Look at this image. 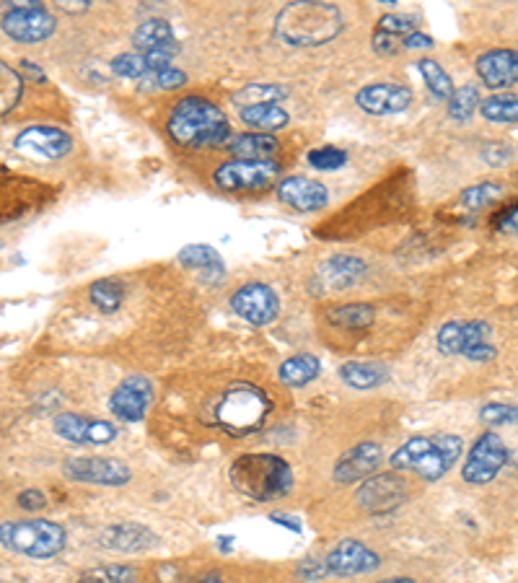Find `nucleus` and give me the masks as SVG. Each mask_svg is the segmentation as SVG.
Masks as SVG:
<instances>
[{"instance_id": "f257e3e1", "label": "nucleus", "mask_w": 518, "mask_h": 583, "mask_svg": "<svg viewBox=\"0 0 518 583\" xmlns=\"http://www.w3.org/2000/svg\"><path fill=\"white\" fill-rule=\"evenodd\" d=\"M169 135L184 148H215L231 140V125L221 107L205 96H184L171 109Z\"/></svg>"}, {"instance_id": "f03ea898", "label": "nucleus", "mask_w": 518, "mask_h": 583, "mask_svg": "<svg viewBox=\"0 0 518 583\" xmlns=\"http://www.w3.org/2000/svg\"><path fill=\"white\" fill-rule=\"evenodd\" d=\"M345 19L342 11L332 3L319 0H298L288 3L275 19V32L291 47H319L327 45L342 32Z\"/></svg>"}, {"instance_id": "7ed1b4c3", "label": "nucleus", "mask_w": 518, "mask_h": 583, "mask_svg": "<svg viewBox=\"0 0 518 583\" xmlns=\"http://www.w3.org/2000/svg\"><path fill=\"white\" fill-rule=\"evenodd\" d=\"M231 485L254 503L280 501L293 490V469L278 454H241L228 469Z\"/></svg>"}, {"instance_id": "20e7f679", "label": "nucleus", "mask_w": 518, "mask_h": 583, "mask_svg": "<svg viewBox=\"0 0 518 583\" xmlns=\"http://www.w3.org/2000/svg\"><path fill=\"white\" fill-rule=\"evenodd\" d=\"M464 441L454 433L441 436H412L392 454L389 464L394 469L415 472L420 480L438 482L443 475H449L459 459H462Z\"/></svg>"}, {"instance_id": "39448f33", "label": "nucleus", "mask_w": 518, "mask_h": 583, "mask_svg": "<svg viewBox=\"0 0 518 583\" xmlns=\"http://www.w3.org/2000/svg\"><path fill=\"white\" fill-rule=\"evenodd\" d=\"M272 412V400L265 389L249 381H236L215 402V423L236 438L252 436L265 428Z\"/></svg>"}, {"instance_id": "423d86ee", "label": "nucleus", "mask_w": 518, "mask_h": 583, "mask_svg": "<svg viewBox=\"0 0 518 583\" xmlns=\"http://www.w3.org/2000/svg\"><path fill=\"white\" fill-rule=\"evenodd\" d=\"M68 534L60 524L47 519L3 521L0 524V545L26 558L50 560L65 550Z\"/></svg>"}, {"instance_id": "0eeeda50", "label": "nucleus", "mask_w": 518, "mask_h": 583, "mask_svg": "<svg viewBox=\"0 0 518 583\" xmlns=\"http://www.w3.org/2000/svg\"><path fill=\"white\" fill-rule=\"evenodd\" d=\"M493 335V327L480 319L469 322H449L438 330L436 345L443 355H464L469 361L485 363L493 361L498 350L487 343Z\"/></svg>"}, {"instance_id": "6e6552de", "label": "nucleus", "mask_w": 518, "mask_h": 583, "mask_svg": "<svg viewBox=\"0 0 518 583\" xmlns=\"http://www.w3.org/2000/svg\"><path fill=\"white\" fill-rule=\"evenodd\" d=\"M513 451L495 431H485L472 449L467 451V459L462 464V480L467 485H487L511 464Z\"/></svg>"}, {"instance_id": "1a4fd4ad", "label": "nucleus", "mask_w": 518, "mask_h": 583, "mask_svg": "<svg viewBox=\"0 0 518 583\" xmlns=\"http://www.w3.org/2000/svg\"><path fill=\"white\" fill-rule=\"evenodd\" d=\"M280 177L278 161L231 159L215 169L213 182L223 192H257Z\"/></svg>"}, {"instance_id": "9d476101", "label": "nucleus", "mask_w": 518, "mask_h": 583, "mask_svg": "<svg viewBox=\"0 0 518 583\" xmlns=\"http://www.w3.org/2000/svg\"><path fill=\"white\" fill-rule=\"evenodd\" d=\"M55 16L42 3H16L3 16V32L16 42L37 45L55 34Z\"/></svg>"}, {"instance_id": "9b49d317", "label": "nucleus", "mask_w": 518, "mask_h": 583, "mask_svg": "<svg viewBox=\"0 0 518 583\" xmlns=\"http://www.w3.org/2000/svg\"><path fill=\"white\" fill-rule=\"evenodd\" d=\"M63 475L73 482L86 485H104V488H120L127 485L133 472L120 459L109 457H70L63 464Z\"/></svg>"}, {"instance_id": "f8f14e48", "label": "nucleus", "mask_w": 518, "mask_h": 583, "mask_svg": "<svg viewBox=\"0 0 518 583\" xmlns=\"http://www.w3.org/2000/svg\"><path fill=\"white\" fill-rule=\"evenodd\" d=\"M52 428L63 441L78 446H107L120 436V428L109 420H96L89 415H76V412L55 415Z\"/></svg>"}, {"instance_id": "ddd939ff", "label": "nucleus", "mask_w": 518, "mask_h": 583, "mask_svg": "<svg viewBox=\"0 0 518 583\" xmlns=\"http://www.w3.org/2000/svg\"><path fill=\"white\" fill-rule=\"evenodd\" d=\"M231 309L254 327L272 324L280 314V298L267 283H247L231 296Z\"/></svg>"}, {"instance_id": "4468645a", "label": "nucleus", "mask_w": 518, "mask_h": 583, "mask_svg": "<svg viewBox=\"0 0 518 583\" xmlns=\"http://www.w3.org/2000/svg\"><path fill=\"white\" fill-rule=\"evenodd\" d=\"M327 573L337 578H355L373 573L381 565L379 552H373L371 547L358 542V539H342L335 550L329 552L327 560Z\"/></svg>"}, {"instance_id": "2eb2a0df", "label": "nucleus", "mask_w": 518, "mask_h": 583, "mask_svg": "<svg viewBox=\"0 0 518 583\" xmlns=\"http://www.w3.org/2000/svg\"><path fill=\"white\" fill-rule=\"evenodd\" d=\"M153 402V384L146 376H127L120 381V387L112 392L109 400V410L114 418L125 420V423H135V420L146 418L148 407Z\"/></svg>"}, {"instance_id": "dca6fc26", "label": "nucleus", "mask_w": 518, "mask_h": 583, "mask_svg": "<svg viewBox=\"0 0 518 583\" xmlns=\"http://www.w3.org/2000/svg\"><path fill=\"white\" fill-rule=\"evenodd\" d=\"M355 104L373 117L402 115L412 104V91L399 83H371L355 94Z\"/></svg>"}, {"instance_id": "f3484780", "label": "nucleus", "mask_w": 518, "mask_h": 583, "mask_svg": "<svg viewBox=\"0 0 518 583\" xmlns=\"http://www.w3.org/2000/svg\"><path fill=\"white\" fill-rule=\"evenodd\" d=\"M16 148L21 151H32L42 159H63L68 156L73 148H76V140L73 135L65 133L63 127H52V125H34L21 130L19 138H16Z\"/></svg>"}, {"instance_id": "a211bd4d", "label": "nucleus", "mask_w": 518, "mask_h": 583, "mask_svg": "<svg viewBox=\"0 0 518 583\" xmlns=\"http://www.w3.org/2000/svg\"><path fill=\"white\" fill-rule=\"evenodd\" d=\"M278 200L296 213H316L327 208L329 192L322 182L311 177H285L278 184Z\"/></svg>"}, {"instance_id": "6ab92c4d", "label": "nucleus", "mask_w": 518, "mask_h": 583, "mask_svg": "<svg viewBox=\"0 0 518 583\" xmlns=\"http://www.w3.org/2000/svg\"><path fill=\"white\" fill-rule=\"evenodd\" d=\"M474 70L487 89L503 91L518 83V50H487L482 52Z\"/></svg>"}, {"instance_id": "aec40b11", "label": "nucleus", "mask_w": 518, "mask_h": 583, "mask_svg": "<svg viewBox=\"0 0 518 583\" xmlns=\"http://www.w3.org/2000/svg\"><path fill=\"white\" fill-rule=\"evenodd\" d=\"M156 545H158V534L151 532L148 526L135 524V521L112 524V526H107V529H102V534H99V547L112 550V552H125V555L146 552Z\"/></svg>"}, {"instance_id": "412c9836", "label": "nucleus", "mask_w": 518, "mask_h": 583, "mask_svg": "<svg viewBox=\"0 0 518 583\" xmlns=\"http://www.w3.org/2000/svg\"><path fill=\"white\" fill-rule=\"evenodd\" d=\"M405 482L394 475H379L371 477V480H363V488L358 490V503L366 508L368 514H384V511H392L399 503L405 501Z\"/></svg>"}, {"instance_id": "4be33fe9", "label": "nucleus", "mask_w": 518, "mask_h": 583, "mask_svg": "<svg viewBox=\"0 0 518 583\" xmlns=\"http://www.w3.org/2000/svg\"><path fill=\"white\" fill-rule=\"evenodd\" d=\"M381 462H384V449L379 444H371V441L358 444L337 459L335 480L345 482V485L366 480L371 472H376L381 467Z\"/></svg>"}, {"instance_id": "5701e85b", "label": "nucleus", "mask_w": 518, "mask_h": 583, "mask_svg": "<svg viewBox=\"0 0 518 583\" xmlns=\"http://www.w3.org/2000/svg\"><path fill=\"white\" fill-rule=\"evenodd\" d=\"M179 265L187 267V270H195L200 275L203 283H221L226 278V265H223V257L215 252L208 244H187V247L179 252Z\"/></svg>"}, {"instance_id": "b1692460", "label": "nucleus", "mask_w": 518, "mask_h": 583, "mask_svg": "<svg viewBox=\"0 0 518 583\" xmlns=\"http://www.w3.org/2000/svg\"><path fill=\"white\" fill-rule=\"evenodd\" d=\"M366 262L358 260V257H350V254H337L332 260H327L319 270V278L327 283L332 291H345V288H353L355 283H361L366 278Z\"/></svg>"}, {"instance_id": "393cba45", "label": "nucleus", "mask_w": 518, "mask_h": 583, "mask_svg": "<svg viewBox=\"0 0 518 583\" xmlns=\"http://www.w3.org/2000/svg\"><path fill=\"white\" fill-rule=\"evenodd\" d=\"M239 117L244 125L254 127L257 133H275V130H283L288 122H291V115L285 112V107H280L278 102H267V104H249V107L239 109Z\"/></svg>"}, {"instance_id": "a878e982", "label": "nucleus", "mask_w": 518, "mask_h": 583, "mask_svg": "<svg viewBox=\"0 0 518 583\" xmlns=\"http://www.w3.org/2000/svg\"><path fill=\"white\" fill-rule=\"evenodd\" d=\"M133 42L138 52H156V50H174L179 52V42L174 39V29L164 19H148L140 24L133 34Z\"/></svg>"}, {"instance_id": "bb28decb", "label": "nucleus", "mask_w": 518, "mask_h": 583, "mask_svg": "<svg viewBox=\"0 0 518 583\" xmlns=\"http://www.w3.org/2000/svg\"><path fill=\"white\" fill-rule=\"evenodd\" d=\"M319 374H322V361L311 353L291 355V358L280 363V368H278L280 381H283L285 387H291V389L306 387V384H311V381H314Z\"/></svg>"}, {"instance_id": "cd10ccee", "label": "nucleus", "mask_w": 518, "mask_h": 583, "mask_svg": "<svg viewBox=\"0 0 518 583\" xmlns=\"http://www.w3.org/2000/svg\"><path fill=\"white\" fill-rule=\"evenodd\" d=\"M337 374L353 389H376L389 379V368L376 361H348L342 363Z\"/></svg>"}, {"instance_id": "c85d7f7f", "label": "nucleus", "mask_w": 518, "mask_h": 583, "mask_svg": "<svg viewBox=\"0 0 518 583\" xmlns=\"http://www.w3.org/2000/svg\"><path fill=\"white\" fill-rule=\"evenodd\" d=\"M278 148H280L278 138L265 133L236 135V138L228 143V151L234 153V159L247 161H270V156L278 151Z\"/></svg>"}, {"instance_id": "c756f323", "label": "nucleus", "mask_w": 518, "mask_h": 583, "mask_svg": "<svg viewBox=\"0 0 518 583\" xmlns=\"http://www.w3.org/2000/svg\"><path fill=\"white\" fill-rule=\"evenodd\" d=\"M324 317L337 330H368L376 319V309L371 304H342L327 309Z\"/></svg>"}, {"instance_id": "7c9ffc66", "label": "nucleus", "mask_w": 518, "mask_h": 583, "mask_svg": "<svg viewBox=\"0 0 518 583\" xmlns=\"http://www.w3.org/2000/svg\"><path fill=\"white\" fill-rule=\"evenodd\" d=\"M89 296L91 304L102 311V314H114L122 306V301H125V286H122L120 280L102 278L89 288Z\"/></svg>"}, {"instance_id": "2f4dec72", "label": "nucleus", "mask_w": 518, "mask_h": 583, "mask_svg": "<svg viewBox=\"0 0 518 583\" xmlns=\"http://www.w3.org/2000/svg\"><path fill=\"white\" fill-rule=\"evenodd\" d=\"M480 115L490 122H518V94H493L480 104Z\"/></svg>"}, {"instance_id": "473e14b6", "label": "nucleus", "mask_w": 518, "mask_h": 583, "mask_svg": "<svg viewBox=\"0 0 518 583\" xmlns=\"http://www.w3.org/2000/svg\"><path fill=\"white\" fill-rule=\"evenodd\" d=\"M21 94H24V81H21V76L11 65L0 60V117L16 109Z\"/></svg>"}, {"instance_id": "72a5a7b5", "label": "nucleus", "mask_w": 518, "mask_h": 583, "mask_svg": "<svg viewBox=\"0 0 518 583\" xmlns=\"http://www.w3.org/2000/svg\"><path fill=\"white\" fill-rule=\"evenodd\" d=\"M482 99H480V89L474 86V83H464L459 89H454L449 99V117L451 120H469V117L480 109Z\"/></svg>"}, {"instance_id": "f704fd0d", "label": "nucleus", "mask_w": 518, "mask_h": 583, "mask_svg": "<svg viewBox=\"0 0 518 583\" xmlns=\"http://www.w3.org/2000/svg\"><path fill=\"white\" fill-rule=\"evenodd\" d=\"M420 73L425 78V86L430 89V94L436 96V99H451L454 94V83H451V76L436 60H420Z\"/></svg>"}, {"instance_id": "c9c22d12", "label": "nucleus", "mask_w": 518, "mask_h": 583, "mask_svg": "<svg viewBox=\"0 0 518 583\" xmlns=\"http://www.w3.org/2000/svg\"><path fill=\"white\" fill-rule=\"evenodd\" d=\"M503 184L500 182H480L474 184V187H469V190H464L462 200L464 205H467L469 210H485L490 208V205H495L503 197Z\"/></svg>"}, {"instance_id": "e433bc0d", "label": "nucleus", "mask_w": 518, "mask_h": 583, "mask_svg": "<svg viewBox=\"0 0 518 583\" xmlns=\"http://www.w3.org/2000/svg\"><path fill=\"white\" fill-rule=\"evenodd\" d=\"M288 96V89L285 86H278V83H252V86H247V89H241L239 94L234 96L236 102H241L244 107H249V104H267V102H278L280 99H285Z\"/></svg>"}, {"instance_id": "4c0bfd02", "label": "nucleus", "mask_w": 518, "mask_h": 583, "mask_svg": "<svg viewBox=\"0 0 518 583\" xmlns=\"http://www.w3.org/2000/svg\"><path fill=\"white\" fill-rule=\"evenodd\" d=\"M112 70L122 78H135V81H143L148 73H153L151 63L143 52H122L112 60Z\"/></svg>"}, {"instance_id": "58836bf2", "label": "nucleus", "mask_w": 518, "mask_h": 583, "mask_svg": "<svg viewBox=\"0 0 518 583\" xmlns=\"http://www.w3.org/2000/svg\"><path fill=\"white\" fill-rule=\"evenodd\" d=\"M138 571L130 565H102V568H91L78 578V583H135Z\"/></svg>"}, {"instance_id": "ea45409f", "label": "nucleus", "mask_w": 518, "mask_h": 583, "mask_svg": "<svg viewBox=\"0 0 518 583\" xmlns=\"http://www.w3.org/2000/svg\"><path fill=\"white\" fill-rule=\"evenodd\" d=\"M140 83H143L146 89L177 91V89H182L184 83H187V73L179 68H174V65H169V68H161V70H153V73H148V76L143 78Z\"/></svg>"}, {"instance_id": "a19ab883", "label": "nucleus", "mask_w": 518, "mask_h": 583, "mask_svg": "<svg viewBox=\"0 0 518 583\" xmlns=\"http://www.w3.org/2000/svg\"><path fill=\"white\" fill-rule=\"evenodd\" d=\"M309 164L314 166V169H319V172H337V169H342V166L348 164V153L340 151V148L335 146L314 148V151L309 153Z\"/></svg>"}, {"instance_id": "79ce46f5", "label": "nucleus", "mask_w": 518, "mask_h": 583, "mask_svg": "<svg viewBox=\"0 0 518 583\" xmlns=\"http://www.w3.org/2000/svg\"><path fill=\"white\" fill-rule=\"evenodd\" d=\"M379 32L405 39L407 34L417 32V19L415 16H397V13H389V16H381Z\"/></svg>"}, {"instance_id": "37998d69", "label": "nucleus", "mask_w": 518, "mask_h": 583, "mask_svg": "<svg viewBox=\"0 0 518 583\" xmlns=\"http://www.w3.org/2000/svg\"><path fill=\"white\" fill-rule=\"evenodd\" d=\"M480 418H482V423H487V425H516L518 407L498 405V402H493V405L482 407Z\"/></svg>"}, {"instance_id": "c03bdc74", "label": "nucleus", "mask_w": 518, "mask_h": 583, "mask_svg": "<svg viewBox=\"0 0 518 583\" xmlns=\"http://www.w3.org/2000/svg\"><path fill=\"white\" fill-rule=\"evenodd\" d=\"M493 226L500 234H508V231H516L518 234V200L513 205H508L506 210H500L498 216H495Z\"/></svg>"}, {"instance_id": "a18cd8bd", "label": "nucleus", "mask_w": 518, "mask_h": 583, "mask_svg": "<svg viewBox=\"0 0 518 583\" xmlns=\"http://www.w3.org/2000/svg\"><path fill=\"white\" fill-rule=\"evenodd\" d=\"M373 50L379 52V55H394V52L402 50V39L376 29V32H373Z\"/></svg>"}, {"instance_id": "49530a36", "label": "nucleus", "mask_w": 518, "mask_h": 583, "mask_svg": "<svg viewBox=\"0 0 518 583\" xmlns=\"http://www.w3.org/2000/svg\"><path fill=\"white\" fill-rule=\"evenodd\" d=\"M482 159H485L487 164L500 166L503 161L511 159V146H506V143H490V146H485V151H482Z\"/></svg>"}, {"instance_id": "de8ad7c7", "label": "nucleus", "mask_w": 518, "mask_h": 583, "mask_svg": "<svg viewBox=\"0 0 518 583\" xmlns=\"http://www.w3.org/2000/svg\"><path fill=\"white\" fill-rule=\"evenodd\" d=\"M19 506L24 508V511H39V508L47 506V498L45 493H39V490H24V493H19Z\"/></svg>"}, {"instance_id": "09e8293b", "label": "nucleus", "mask_w": 518, "mask_h": 583, "mask_svg": "<svg viewBox=\"0 0 518 583\" xmlns=\"http://www.w3.org/2000/svg\"><path fill=\"white\" fill-rule=\"evenodd\" d=\"M402 47L405 50H428V47H433V37H428V34H423L420 29L417 32H412V34H407L405 39H402Z\"/></svg>"}, {"instance_id": "8fccbe9b", "label": "nucleus", "mask_w": 518, "mask_h": 583, "mask_svg": "<svg viewBox=\"0 0 518 583\" xmlns=\"http://www.w3.org/2000/svg\"><path fill=\"white\" fill-rule=\"evenodd\" d=\"M301 576L309 578V581H316V578L327 576V565L314 563V560H306V563L301 565Z\"/></svg>"}, {"instance_id": "3c124183", "label": "nucleus", "mask_w": 518, "mask_h": 583, "mask_svg": "<svg viewBox=\"0 0 518 583\" xmlns=\"http://www.w3.org/2000/svg\"><path fill=\"white\" fill-rule=\"evenodd\" d=\"M21 65H24L26 73H32V76L37 78V81H45V73H42V70H39L34 63H29V60H21Z\"/></svg>"}, {"instance_id": "603ef678", "label": "nucleus", "mask_w": 518, "mask_h": 583, "mask_svg": "<svg viewBox=\"0 0 518 583\" xmlns=\"http://www.w3.org/2000/svg\"><path fill=\"white\" fill-rule=\"evenodd\" d=\"M192 583H223V581L215 576H205V578H200V581H192Z\"/></svg>"}, {"instance_id": "864d4df0", "label": "nucleus", "mask_w": 518, "mask_h": 583, "mask_svg": "<svg viewBox=\"0 0 518 583\" xmlns=\"http://www.w3.org/2000/svg\"><path fill=\"white\" fill-rule=\"evenodd\" d=\"M381 583H415L412 578H389V581H381Z\"/></svg>"}]
</instances>
